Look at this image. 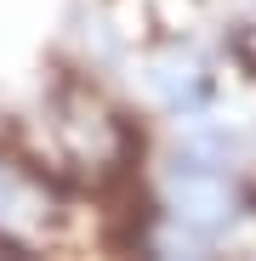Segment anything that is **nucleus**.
<instances>
[{
    "label": "nucleus",
    "instance_id": "nucleus-1",
    "mask_svg": "<svg viewBox=\"0 0 256 261\" xmlns=\"http://www.w3.org/2000/svg\"><path fill=\"white\" fill-rule=\"evenodd\" d=\"M159 91H165V102L171 108H199L205 97H211V74L199 68V57H188V51H177L171 63H159Z\"/></svg>",
    "mask_w": 256,
    "mask_h": 261
}]
</instances>
